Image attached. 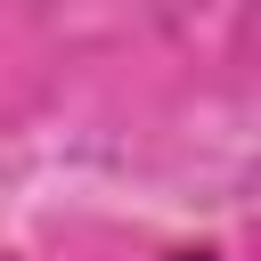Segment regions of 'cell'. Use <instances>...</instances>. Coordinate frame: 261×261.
Masks as SVG:
<instances>
[{"label": "cell", "instance_id": "1", "mask_svg": "<svg viewBox=\"0 0 261 261\" xmlns=\"http://www.w3.org/2000/svg\"><path fill=\"white\" fill-rule=\"evenodd\" d=\"M163 261H220L212 245H188V253H163Z\"/></svg>", "mask_w": 261, "mask_h": 261}]
</instances>
